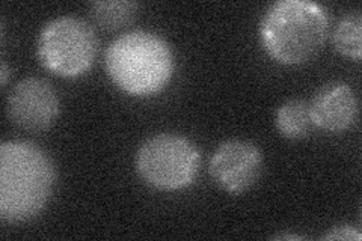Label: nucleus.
<instances>
[{"label":"nucleus","mask_w":362,"mask_h":241,"mask_svg":"<svg viewBox=\"0 0 362 241\" xmlns=\"http://www.w3.org/2000/svg\"><path fill=\"white\" fill-rule=\"evenodd\" d=\"M329 33V16L310 0H278L259 21V40L279 64L300 65L319 53Z\"/></svg>","instance_id":"2"},{"label":"nucleus","mask_w":362,"mask_h":241,"mask_svg":"<svg viewBox=\"0 0 362 241\" xmlns=\"http://www.w3.org/2000/svg\"><path fill=\"white\" fill-rule=\"evenodd\" d=\"M6 80H8V68H6V64L5 61L2 62V85L5 86L6 85Z\"/></svg>","instance_id":"14"},{"label":"nucleus","mask_w":362,"mask_h":241,"mask_svg":"<svg viewBox=\"0 0 362 241\" xmlns=\"http://www.w3.org/2000/svg\"><path fill=\"white\" fill-rule=\"evenodd\" d=\"M98 41L88 21L74 16L50 20L38 37L37 53L45 70L61 77H78L89 71Z\"/></svg>","instance_id":"5"},{"label":"nucleus","mask_w":362,"mask_h":241,"mask_svg":"<svg viewBox=\"0 0 362 241\" xmlns=\"http://www.w3.org/2000/svg\"><path fill=\"white\" fill-rule=\"evenodd\" d=\"M139 4L130 0H103L89 6V14L95 25L105 30L127 28L138 16Z\"/></svg>","instance_id":"10"},{"label":"nucleus","mask_w":362,"mask_h":241,"mask_svg":"<svg viewBox=\"0 0 362 241\" xmlns=\"http://www.w3.org/2000/svg\"><path fill=\"white\" fill-rule=\"evenodd\" d=\"M275 238L276 240H302L303 237H300V235H291V234H281V235H276Z\"/></svg>","instance_id":"13"},{"label":"nucleus","mask_w":362,"mask_h":241,"mask_svg":"<svg viewBox=\"0 0 362 241\" xmlns=\"http://www.w3.org/2000/svg\"><path fill=\"white\" fill-rule=\"evenodd\" d=\"M362 238L361 233L358 229L349 226V225H339L332 228L329 233H326L322 235V240H344V241H352L356 240L359 241Z\"/></svg>","instance_id":"12"},{"label":"nucleus","mask_w":362,"mask_h":241,"mask_svg":"<svg viewBox=\"0 0 362 241\" xmlns=\"http://www.w3.org/2000/svg\"><path fill=\"white\" fill-rule=\"evenodd\" d=\"M61 102L58 93L44 78H23L9 90L6 117L18 129L41 133L49 130L58 118Z\"/></svg>","instance_id":"6"},{"label":"nucleus","mask_w":362,"mask_h":241,"mask_svg":"<svg viewBox=\"0 0 362 241\" xmlns=\"http://www.w3.org/2000/svg\"><path fill=\"white\" fill-rule=\"evenodd\" d=\"M54 180L52 158L38 145L4 142L0 146V219L23 223L37 217L52 196Z\"/></svg>","instance_id":"1"},{"label":"nucleus","mask_w":362,"mask_h":241,"mask_svg":"<svg viewBox=\"0 0 362 241\" xmlns=\"http://www.w3.org/2000/svg\"><path fill=\"white\" fill-rule=\"evenodd\" d=\"M275 125L279 134L290 141L307 137L314 127L310 112V102L293 98L281 105L275 113Z\"/></svg>","instance_id":"9"},{"label":"nucleus","mask_w":362,"mask_h":241,"mask_svg":"<svg viewBox=\"0 0 362 241\" xmlns=\"http://www.w3.org/2000/svg\"><path fill=\"white\" fill-rule=\"evenodd\" d=\"M209 170L222 190L242 194L254 187L262 177L263 154L255 143L249 141H225L211 154Z\"/></svg>","instance_id":"7"},{"label":"nucleus","mask_w":362,"mask_h":241,"mask_svg":"<svg viewBox=\"0 0 362 241\" xmlns=\"http://www.w3.org/2000/svg\"><path fill=\"white\" fill-rule=\"evenodd\" d=\"M314 127L329 133H341L356 122L359 102L355 90L344 82L323 85L310 101Z\"/></svg>","instance_id":"8"},{"label":"nucleus","mask_w":362,"mask_h":241,"mask_svg":"<svg viewBox=\"0 0 362 241\" xmlns=\"http://www.w3.org/2000/svg\"><path fill=\"white\" fill-rule=\"evenodd\" d=\"M332 42L343 56L361 59L362 56V16L359 11H349L338 20L332 32Z\"/></svg>","instance_id":"11"},{"label":"nucleus","mask_w":362,"mask_h":241,"mask_svg":"<svg viewBox=\"0 0 362 241\" xmlns=\"http://www.w3.org/2000/svg\"><path fill=\"white\" fill-rule=\"evenodd\" d=\"M201 154L194 142L175 133L148 137L136 153V170L145 184L174 192L189 187L197 180Z\"/></svg>","instance_id":"4"},{"label":"nucleus","mask_w":362,"mask_h":241,"mask_svg":"<svg viewBox=\"0 0 362 241\" xmlns=\"http://www.w3.org/2000/svg\"><path fill=\"white\" fill-rule=\"evenodd\" d=\"M105 65L112 82L124 93L148 97L171 82L175 57L171 45L158 33L132 30L110 42Z\"/></svg>","instance_id":"3"}]
</instances>
